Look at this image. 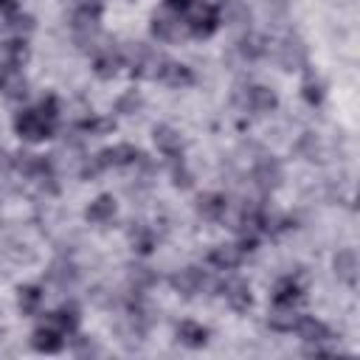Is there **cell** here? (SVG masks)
<instances>
[{
	"mask_svg": "<svg viewBox=\"0 0 360 360\" xmlns=\"http://www.w3.org/2000/svg\"><path fill=\"white\" fill-rule=\"evenodd\" d=\"M180 20H183L186 31H188L191 37H197V39L211 37V34L219 28V22H222V20H219V8H217L214 3H208V0H191Z\"/></svg>",
	"mask_w": 360,
	"mask_h": 360,
	"instance_id": "obj_1",
	"label": "cell"
},
{
	"mask_svg": "<svg viewBox=\"0 0 360 360\" xmlns=\"http://www.w3.org/2000/svg\"><path fill=\"white\" fill-rule=\"evenodd\" d=\"M14 129H17V135H20L22 141L39 143V141H45V138L53 135L56 121L48 118V115H42L39 110H20V112L14 115Z\"/></svg>",
	"mask_w": 360,
	"mask_h": 360,
	"instance_id": "obj_2",
	"label": "cell"
},
{
	"mask_svg": "<svg viewBox=\"0 0 360 360\" xmlns=\"http://www.w3.org/2000/svg\"><path fill=\"white\" fill-rule=\"evenodd\" d=\"M278 62L284 70H298V68H307V45L301 37L290 34L281 45H278Z\"/></svg>",
	"mask_w": 360,
	"mask_h": 360,
	"instance_id": "obj_3",
	"label": "cell"
},
{
	"mask_svg": "<svg viewBox=\"0 0 360 360\" xmlns=\"http://www.w3.org/2000/svg\"><path fill=\"white\" fill-rule=\"evenodd\" d=\"M219 295H222L225 304H228L231 309H236V312H245V309H250V304H253L250 287H248V281H242V278H228L225 284H219Z\"/></svg>",
	"mask_w": 360,
	"mask_h": 360,
	"instance_id": "obj_4",
	"label": "cell"
},
{
	"mask_svg": "<svg viewBox=\"0 0 360 360\" xmlns=\"http://www.w3.org/2000/svg\"><path fill=\"white\" fill-rule=\"evenodd\" d=\"M65 332L62 329H56L53 323H39L37 329H34V338H31V343H34V349L37 352H45V354H53V352H59L62 346H65Z\"/></svg>",
	"mask_w": 360,
	"mask_h": 360,
	"instance_id": "obj_5",
	"label": "cell"
},
{
	"mask_svg": "<svg viewBox=\"0 0 360 360\" xmlns=\"http://www.w3.org/2000/svg\"><path fill=\"white\" fill-rule=\"evenodd\" d=\"M149 28H152V37H155V39H160V42H177V39L183 37V28H186V25H183V20H180L177 14L169 11L166 17H163V14H155Z\"/></svg>",
	"mask_w": 360,
	"mask_h": 360,
	"instance_id": "obj_6",
	"label": "cell"
},
{
	"mask_svg": "<svg viewBox=\"0 0 360 360\" xmlns=\"http://www.w3.org/2000/svg\"><path fill=\"white\" fill-rule=\"evenodd\" d=\"M158 82L169 84V87H188L194 82V73L188 70V65H180V62H169V59H160L158 65Z\"/></svg>",
	"mask_w": 360,
	"mask_h": 360,
	"instance_id": "obj_7",
	"label": "cell"
},
{
	"mask_svg": "<svg viewBox=\"0 0 360 360\" xmlns=\"http://www.w3.org/2000/svg\"><path fill=\"white\" fill-rule=\"evenodd\" d=\"M141 158V152L129 143H115V146H107L96 155V160L101 163V169H110V166H127V163H135Z\"/></svg>",
	"mask_w": 360,
	"mask_h": 360,
	"instance_id": "obj_8",
	"label": "cell"
},
{
	"mask_svg": "<svg viewBox=\"0 0 360 360\" xmlns=\"http://www.w3.org/2000/svg\"><path fill=\"white\" fill-rule=\"evenodd\" d=\"M295 335H298L307 346H309V343H323V340H329V338H332L329 326H326L323 321L312 318V315H301V318L295 321Z\"/></svg>",
	"mask_w": 360,
	"mask_h": 360,
	"instance_id": "obj_9",
	"label": "cell"
},
{
	"mask_svg": "<svg viewBox=\"0 0 360 360\" xmlns=\"http://www.w3.org/2000/svg\"><path fill=\"white\" fill-rule=\"evenodd\" d=\"M152 138H155V146H158L166 158H180V152H183V138H180V132H177L174 127L158 124V127L152 129Z\"/></svg>",
	"mask_w": 360,
	"mask_h": 360,
	"instance_id": "obj_10",
	"label": "cell"
},
{
	"mask_svg": "<svg viewBox=\"0 0 360 360\" xmlns=\"http://www.w3.org/2000/svg\"><path fill=\"white\" fill-rule=\"evenodd\" d=\"M253 183H256L262 191H273V188L281 183V166H278V160L262 158V160L253 166Z\"/></svg>",
	"mask_w": 360,
	"mask_h": 360,
	"instance_id": "obj_11",
	"label": "cell"
},
{
	"mask_svg": "<svg viewBox=\"0 0 360 360\" xmlns=\"http://www.w3.org/2000/svg\"><path fill=\"white\" fill-rule=\"evenodd\" d=\"M242 259H245V250L239 245H217L208 253V264L217 270H233L242 264Z\"/></svg>",
	"mask_w": 360,
	"mask_h": 360,
	"instance_id": "obj_12",
	"label": "cell"
},
{
	"mask_svg": "<svg viewBox=\"0 0 360 360\" xmlns=\"http://www.w3.org/2000/svg\"><path fill=\"white\" fill-rule=\"evenodd\" d=\"M172 287L183 295H197L205 287V273L200 267H186V270L172 276Z\"/></svg>",
	"mask_w": 360,
	"mask_h": 360,
	"instance_id": "obj_13",
	"label": "cell"
},
{
	"mask_svg": "<svg viewBox=\"0 0 360 360\" xmlns=\"http://www.w3.org/2000/svg\"><path fill=\"white\" fill-rule=\"evenodd\" d=\"M225 211H228V200H225V194L205 191V194L197 197V214H200L202 219H211V222H214V219H222Z\"/></svg>",
	"mask_w": 360,
	"mask_h": 360,
	"instance_id": "obj_14",
	"label": "cell"
},
{
	"mask_svg": "<svg viewBox=\"0 0 360 360\" xmlns=\"http://www.w3.org/2000/svg\"><path fill=\"white\" fill-rule=\"evenodd\" d=\"M332 264H335V276H338L343 284H349V287L357 284V253H354L352 248L338 250Z\"/></svg>",
	"mask_w": 360,
	"mask_h": 360,
	"instance_id": "obj_15",
	"label": "cell"
},
{
	"mask_svg": "<svg viewBox=\"0 0 360 360\" xmlns=\"http://www.w3.org/2000/svg\"><path fill=\"white\" fill-rule=\"evenodd\" d=\"M298 318H301V315L295 312L292 304H273V309L267 312V323H270V329H276V332H292Z\"/></svg>",
	"mask_w": 360,
	"mask_h": 360,
	"instance_id": "obj_16",
	"label": "cell"
},
{
	"mask_svg": "<svg viewBox=\"0 0 360 360\" xmlns=\"http://www.w3.org/2000/svg\"><path fill=\"white\" fill-rule=\"evenodd\" d=\"M245 104H248L253 112H270V110H276L278 98H276V93H273L270 87H264V84H253V87H248Z\"/></svg>",
	"mask_w": 360,
	"mask_h": 360,
	"instance_id": "obj_17",
	"label": "cell"
},
{
	"mask_svg": "<svg viewBox=\"0 0 360 360\" xmlns=\"http://www.w3.org/2000/svg\"><path fill=\"white\" fill-rule=\"evenodd\" d=\"M115 217V200H112V194H98L90 205H87V211H84V219L87 222H96V225H104V222H110Z\"/></svg>",
	"mask_w": 360,
	"mask_h": 360,
	"instance_id": "obj_18",
	"label": "cell"
},
{
	"mask_svg": "<svg viewBox=\"0 0 360 360\" xmlns=\"http://www.w3.org/2000/svg\"><path fill=\"white\" fill-rule=\"evenodd\" d=\"M177 340L188 349H200L208 343V329L197 321H180L177 323Z\"/></svg>",
	"mask_w": 360,
	"mask_h": 360,
	"instance_id": "obj_19",
	"label": "cell"
},
{
	"mask_svg": "<svg viewBox=\"0 0 360 360\" xmlns=\"http://www.w3.org/2000/svg\"><path fill=\"white\" fill-rule=\"evenodd\" d=\"M28 82H25V76H22V70L20 68H8L6 65V70H3V76H0V90H3V96L6 98H22L28 90Z\"/></svg>",
	"mask_w": 360,
	"mask_h": 360,
	"instance_id": "obj_20",
	"label": "cell"
},
{
	"mask_svg": "<svg viewBox=\"0 0 360 360\" xmlns=\"http://www.w3.org/2000/svg\"><path fill=\"white\" fill-rule=\"evenodd\" d=\"M304 298V287L292 278V276H284V278H278L276 281V287H273V304H298Z\"/></svg>",
	"mask_w": 360,
	"mask_h": 360,
	"instance_id": "obj_21",
	"label": "cell"
},
{
	"mask_svg": "<svg viewBox=\"0 0 360 360\" xmlns=\"http://www.w3.org/2000/svg\"><path fill=\"white\" fill-rule=\"evenodd\" d=\"M118 68H121V53L112 51V48H104L93 62V70H96L98 79H112L118 73Z\"/></svg>",
	"mask_w": 360,
	"mask_h": 360,
	"instance_id": "obj_22",
	"label": "cell"
},
{
	"mask_svg": "<svg viewBox=\"0 0 360 360\" xmlns=\"http://www.w3.org/2000/svg\"><path fill=\"white\" fill-rule=\"evenodd\" d=\"M17 307L22 315H37L42 307V290L37 284H25L17 290Z\"/></svg>",
	"mask_w": 360,
	"mask_h": 360,
	"instance_id": "obj_23",
	"label": "cell"
},
{
	"mask_svg": "<svg viewBox=\"0 0 360 360\" xmlns=\"http://www.w3.org/2000/svg\"><path fill=\"white\" fill-rule=\"evenodd\" d=\"M25 59H28V45H25L22 37L3 42V65H8V68H22Z\"/></svg>",
	"mask_w": 360,
	"mask_h": 360,
	"instance_id": "obj_24",
	"label": "cell"
},
{
	"mask_svg": "<svg viewBox=\"0 0 360 360\" xmlns=\"http://www.w3.org/2000/svg\"><path fill=\"white\" fill-rule=\"evenodd\" d=\"M239 53L245 56V59H262L264 53H267V39L262 37V34H256V31H248L242 39H239Z\"/></svg>",
	"mask_w": 360,
	"mask_h": 360,
	"instance_id": "obj_25",
	"label": "cell"
},
{
	"mask_svg": "<svg viewBox=\"0 0 360 360\" xmlns=\"http://www.w3.org/2000/svg\"><path fill=\"white\" fill-rule=\"evenodd\" d=\"M45 321H48V323H53L56 329H62L65 335H73V332H76V326H79V312H76V307H59V309H56V312H51Z\"/></svg>",
	"mask_w": 360,
	"mask_h": 360,
	"instance_id": "obj_26",
	"label": "cell"
},
{
	"mask_svg": "<svg viewBox=\"0 0 360 360\" xmlns=\"http://www.w3.org/2000/svg\"><path fill=\"white\" fill-rule=\"evenodd\" d=\"M219 8V20H228L231 25H248L250 22V11H248V6H242L239 0H225L222 6H217Z\"/></svg>",
	"mask_w": 360,
	"mask_h": 360,
	"instance_id": "obj_27",
	"label": "cell"
},
{
	"mask_svg": "<svg viewBox=\"0 0 360 360\" xmlns=\"http://www.w3.org/2000/svg\"><path fill=\"white\" fill-rule=\"evenodd\" d=\"M301 93H304V98H307L309 104H321V101H323V82H321L312 70H307V73H304Z\"/></svg>",
	"mask_w": 360,
	"mask_h": 360,
	"instance_id": "obj_28",
	"label": "cell"
},
{
	"mask_svg": "<svg viewBox=\"0 0 360 360\" xmlns=\"http://www.w3.org/2000/svg\"><path fill=\"white\" fill-rule=\"evenodd\" d=\"M6 28L8 31H14L17 37H22V34H28V31H34V17H28V14H11V17H6Z\"/></svg>",
	"mask_w": 360,
	"mask_h": 360,
	"instance_id": "obj_29",
	"label": "cell"
},
{
	"mask_svg": "<svg viewBox=\"0 0 360 360\" xmlns=\"http://www.w3.org/2000/svg\"><path fill=\"white\" fill-rule=\"evenodd\" d=\"M129 281L141 290V287H149V284H155V273L149 270V267H129Z\"/></svg>",
	"mask_w": 360,
	"mask_h": 360,
	"instance_id": "obj_30",
	"label": "cell"
},
{
	"mask_svg": "<svg viewBox=\"0 0 360 360\" xmlns=\"http://www.w3.org/2000/svg\"><path fill=\"white\" fill-rule=\"evenodd\" d=\"M141 107V96L135 93V90H129V93H124L118 101H115V110L118 112H124V115H129V112H135Z\"/></svg>",
	"mask_w": 360,
	"mask_h": 360,
	"instance_id": "obj_31",
	"label": "cell"
},
{
	"mask_svg": "<svg viewBox=\"0 0 360 360\" xmlns=\"http://www.w3.org/2000/svg\"><path fill=\"white\" fill-rule=\"evenodd\" d=\"M132 245H135L141 253H149V250H152V245H155V239H152V233H149L146 228H138V236L132 233Z\"/></svg>",
	"mask_w": 360,
	"mask_h": 360,
	"instance_id": "obj_32",
	"label": "cell"
},
{
	"mask_svg": "<svg viewBox=\"0 0 360 360\" xmlns=\"http://www.w3.org/2000/svg\"><path fill=\"white\" fill-rule=\"evenodd\" d=\"M42 115H48V118H53L56 121V115H59V104H56V96H45L42 101H39V107H37Z\"/></svg>",
	"mask_w": 360,
	"mask_h": 360,
	"instance_id": "obj_33",
	"label": "cell"
},
{
	"mask_svg": "<svg viewBox=\"0 0 360 360\" xmlns=\"http://www.w3.org/2000/svg\"><path fill=\"white\" fill-rule=\"evenodd\" d=\"M298 149L307 152V160H315V155H318V141H315L312 135H304L301 143H298Z\"/></svg>",
	"mask_w": 360,
	"mask_h": 360,
	"instance_id": "obj_34",
	"label": "cell"
},
{
	"mask_svg": "<svg viewBox=\"0 0 360 360\" xmlns=\"http://www.w3.org/2000/svg\"><path fill=\"white\" fill-rule=\"evenodd\" d=\"M174 186L177 188H191V174L183 169V163H180V169H174Z\"/></svg>",
	"mask_w": 360,
	"mask_h": 360,
	"instance_id": "obj_35",
	"label": "cell"
},
{
	"mask_svg": "<svg viewBox=\"0 0 360 360\" xmlns=\"http://www.w3.org/2000/svg\"><path fill=\"white\" fill-rule=\"evenodd\" d=\"M163 3H166V11H172V14L183 17V11L188 8V3H191V0H163Z\"/></svg>",
	"mask_w": 360,
	"mask_h": 360,
	"instance_id": "obj_36",
	"label": "cell"
},
{
	"mask_svg": "<svg viewBox=\"0 0 360 360\" xmlns=\"http://www.w3.org/2000/svg\"><path fill=\"white\" fill-rule=\"evenodd\" d=\"M17 11H20L17 0H0V14H3V17H11V14H17Z\"/></svg>",
	"mask_w": 360,
	"mask_h": 360,
	"instance_id": "obj_37",
	"label": "cell"
},
{
	"mask_svg": "<svg viewBox=\"0 0 360 360\" xmlns=\"http://www.w3.org/2000/svg\"><path fill=\"white\" fill-rule=\"evenodd\" d=\"M11 166H14V158H11L8 152H3V149H0V174H6Z\"/></svg>",
	"mask_w": 360,
	"mask_h": 360,
	"instance_id": "obj_38",
	"label": "cell"
}]
</instances>
